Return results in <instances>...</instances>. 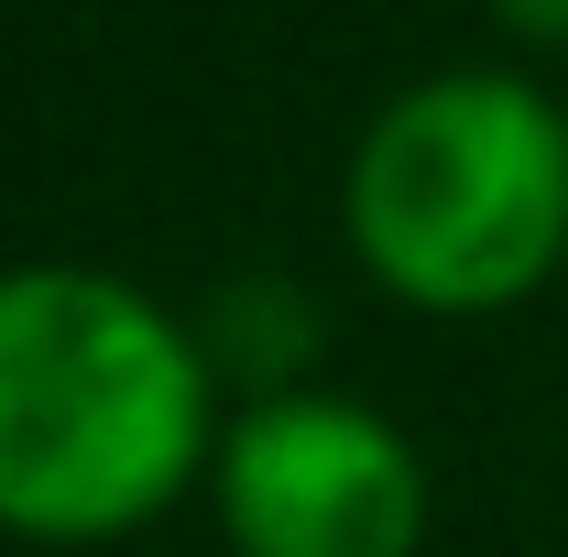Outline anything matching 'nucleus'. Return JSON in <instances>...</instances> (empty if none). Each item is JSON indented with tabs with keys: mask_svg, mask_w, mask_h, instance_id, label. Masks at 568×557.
Masks as SVG:
<instances>
[{
	"mask_svg": "<svg viewBox=\"0 0 568 557\" xmlns=\"http://www.w3.org/2000/svg\"><path fill=\"white\" fill-rule=\"evenodd\" d=\"M219 525L241 557H416L426 536V459L405 426L284 383L219 426Z\"/></svg>",
	"mask_w": 568,
	"mask_h": 557,
	"instance_id": "7ed1b4c3",
	"label": "nucleus"
},
{
	"mask_svg": "<svg viewBox=\"0 0 568 557\" xmlns=\"http://www.w3.org/2000/svg\"><path fill=\"white\" fill-rule=\"evenodd\" d=\"M503 33H525V44H568V0H493Z\"/></svg>",
	"mask_w": 568,
	"mask_h": 557,
	"instance_id": "20e7f679",
	"label": "nucleus"
},
{
	"mask_svg": "<svg viewBox=\"0 0 568 557\" xmlns=\"http://www.w3.org/2000/svg\"><path fill=\"white\" fill-rule=\"evenodd\" d=\"M339 230L383 295L426 317H493L568 252V110L514 67L405 88L351 153Z\"/></svg>",
	"mask_w": 568,
	"mask_h": 557,
	"instance_id": "f03ea898",
	"label": "nucleus"
},
{
	"mask_svg": "<svg viewBox=\"0 0 568 557\" xmlns=\"http://www.w3.org/2000/svg\"><path fill=\"white\" fill-rule=\"evenodd\" d=\"M197 459H219V405L175 306L88 263L0 274V536H132Z\"/></svg>",
	"mask_w": 568,
	"mask_h": 557,
	"instance_id": "f257e3e1",
	"label": "nucleus"
}]
</instances>
